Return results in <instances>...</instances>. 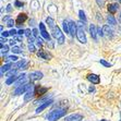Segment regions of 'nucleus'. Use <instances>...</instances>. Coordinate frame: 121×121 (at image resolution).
Here are the masks:
<instances>
[{
	"label": "nucleus",
	"instance_id": "nucleus-5",
	"mask_svg": "<svg viewBox=\"0 0 121 121\" xmlns=\"http://www.w3.org/2000/svg\"><path fill=\"white\" fill-rule=\"evenodd\" d=\"M39 28H40V34H42V36L44 37L45 39H47L48 42H50V36H49V34H48L47 31H46L45 24L40 23V24H39Z\"/></svg>",
	"mask_w": 121,
	"mask_h": 121
},
{
	"label": "nucleus",
	"instance_id": "nucleus-3",
	"mask_svg": "<svg viewBox=\"0 0 121 121\" xmlns=\"http://www.w3.org/2000/svg\"><path fill=\"white\" fill-rule=\"evenodd\" d=\"M76 25H78L76 37H78V39H79L81 43L85 44V43H86V36H85V32H84V28H83V24H82L81 22H78L76 23Z\"/></svg>",
	"mask_w": 121,
	"mask_h": 121
},
{
	"label": "nucleus",
	"instance_id": "nucleus-32",
	"mask_svg": "<svg viewBox=\"0 0 121 121\" xmlns=\"http://www.w3.org/2000/svg\"><path fill=\"white\" fill-rule=\"evenodd\" d=\"M32 33H33V35H34L35 37L38 36V30H37V28H34L33 31H32Z\"/></svg>",
	"mask_w": 121,
	"mask_h": 121
},
{
	"label": "nucleus",
	"instance_id": "nucleus-17",
	"mask_svg": "<svg viewBox=\"0 0 121 121\" xmlns=\"http://www.w3.org/2000/svg\"><path fill=\"white\" fill-rule=\"evenodd\" d=\"M118 3H110L109 6H108V11L110 13H116L117 10H118Z\"/></svg>",
	"mask_w": 121,
	"mask_h": 121
},
{
	"label": "nucleus",
	"instance_id": "nucleus-21",
	"mask_svg": "<svg viewBox=\"0 0 121 121\" xmlns=\"http://www.w3.org/2000/svg\"><path fill=\"white\" fill-rule=\"evenodd\" d=\"M17 79H19V76H12V78H9L8 80H7V84L8 85H10V84H12L13 82H15V81H17Z\"/></svg>",
	"mask_w": 121,
	"mask_h": 121
},
{
	"label": "nucleus",
	"instance_id": "nucleus-23",
	"mask_svg": "<svg viewBox=\"0 0 121 121\" xmlns=\"http://www.w3.org/2000/svg\"><path fill=\"white\" fill-rule=\"evenodd\" d=\"M63 30H65V33L70 34V28H69V23L67 21H63Z\"/></svg>",
	"mask_w": 121,
	"mask_h": 121
},
{
	"label": "nucleus",
	"instance_id": "nucleus-25",
	"mask_svg": "<svg viewBox=\"0 0 121 121\" xmlns=\"http://www.w3.org/2000/svg\"><path fill=\"white\" fill-rule=\"evenodd\" d=\"M11 51L13 52V54H20V52H21V48L17 47V46H14V47H12Z\"/></svg>",
	"mask_w": 121,
	"mask_h": 121
},
{
	"label": "nucleus",
	"instance_id": "nucleus-26",
	"mask_svg": "<svg viewBox=\"0 0 121 121\" xmlns=\"http://www.w3.org/2000/svg\"><path fill=\"white\" fill-rule=\"evenodd\" d=\"M79 15H80V19H81V20H83L85 22V21H86V17H85V13L83 11H82V10H80V12H79Z\"/></svg>",
	"mask_w": 121,
	"mask_h": 121
},
{
	"label": "nucleus",
	"instance_id": "nucleus-11",
	"mask_svg": "<svg viewBox=\"0 0 121 121\" xmlns=\"http://www.w3.org/2000/svg\"><path fill=\"white\" fill-rule=\"evenodd\" d=\"M51 103H52V100H51V99H49V100H47V101H46L45 104L40 105L39 107L37 108V110H36V113H39V112H42L43 110H44V109H46V108H47L48 106H50V105H51Z\"/></svg>",
	"mask_w": 121,
	"mask_h": 121
},
{
	"label": "nucleus",
	"instance_id": "nucleus-43",
	"mask_svg": "<svg viewBox=\"0 0 121 121\" xmlns=\"http://www.w3.org/2000/svg\"><path fill=\"white\" fill-rule=\"evenodd\" d=\"M119 1H120V3H121V0H119Z\"/></svg>",
	"mask_w": 121,
	"mask_h": 121
},
{
	"label": "nucleus",
	"instance_id": "nucleus-30",
	"mask_svg": "<svg viewBox=\"0 0 121 121\" xmlns=\"http://www.w3.org/2000/svg\"><path fill=\"white\" fill-rule=\"evenodd\" d=\"M14 6L17 7V8H21V7L23 6V3H22V2H20L19 0H15V3H14Z\"/></svg>",
	"mask_w": 121,
	"mask_h": 121
},
{
	"label": "nucleus",
	"instance_id": "nucleus-34",
	"mask_svg": "<svg viewBox=\"0 0 121 121\" xmlns=\"http://www.w3.org/2000/svg\"><path fill=\"white\" fill-rule=\"evenodd\" d=\"M9 33H10V35H12V36H14V35H15V34H17V32L15 31V30H13V28H12L11 31L9 32Z\"/></svg>",
	"mask_w": 121,
	"mask_h": 121
},
{
	"label": "nucleus",
	"instance_id": "nucleus-36",
	"mask_svg": "<svg viewBox=\"0 0 121 121\" xmlns=\"http://www.w3.org/2000/svg\"><path fill=\"white\" fill-rule=\"evenodd\" d=\"M9 35H10L9 32H2V34H1V36L2 37H7V36H9Z\"/></svg>",
	"mask_w": 121,
	"mask_h": 121
},
{
	"label": "nucleus",
	"instance_id": "nucleus-7",
	"mask_svg": "<svg viewBox=\"0 0 121 121\" xmlns=\"http://www.w3.org/2000/svg\"><path fill=\"white\" fill-rule=\"evenodd\" d=\"M42 78H43V73H42V72H38V71L33 72V73L30 74V80H31L32 82H33V81H37V80H40Z\"/></svg>",
	"mask_w": 121,
	"mask_h": 121
},
{
	"label": "nucleus",
	"instance_id": "nucleus-27",
	"mask_svg": "<svg viewBox=\"0 0 121 121\" xmlns=\"http://www.w3.org/2000/svg\"><path fill=\"white\" fill-rule=\"evenodd\" d=\"M100 63L103 65H105V67H107V68H110L111 67V63H109V62H107V61H105L104 59H100Z\"/></svg>",
	"mask_w": 121,
	"mask_h": 121
},
{
	"label": "nucleus",
	"instance_id": "nucleus-40",
	"mask_svg": "<svg viewBox=\"0 0 121 121\" xmlns=\"http://www.w3.org/2000/svg\"><path fill=\"white\" fill-rule=\"evenodd\" d=\"M7 11H11V6H8V8H7Z\"/></svg>",
	"mask_w": 121,
	"mask_h": 121
},
{
	"label": "nucleus",
	"instance_id": "nucleus-20",
	"mask_svg": "<svg viewBox=\"0 0 121 121\" xmlns=\"http://www.w3.org/2000/svg\"><path fill=\"white\" fill-rule=\"evenodd\" d=\"M37 56L42 57V58H44V59H46V60H48L49 58H50V55L46 54V52H44V51H39V52H37Z\"/></svg>",
	"mask_w": 121,
	"mask_h": 121
},
{
	"label": "nucleus",
	"instance_id": "nucleus-37",
	"mask_svg": "<svg viewBox=\"0 0 121 121\" xmlns=\"http://www.w3.org/2000/svg\"><path fill=\"white\" fill-rule=\"evenodd\" d=\"M98 34L100 36H104V32H103V28H98Z\"/></svg>",
	"mask_w": 121,
	"mask_h": 121
},
{
	"label": "nucleus",
	"instance_id": "nucleus-29",
	"mask_svg": "<svg viewBox=\"0 0 121 121\" xmlns=\"http://www.w3.org/2000/svg\"><path fill=\"white\" fill-rule=\"evenodd\" d=\"M14 23H15V22H14V21L11 19V20H9L8 22H7V25H8L9 27H12V26L14 25Z\"/></svg>",
	"mask_w": 121,
	"mask_h": 121
},
{
	"label": "nucleus",
	"instance_id": "nucleus-22",
	"mask_svg": "<svg viewBox=\"0 0 121 121\" xmlns=\"http://www.w3.org/2000/svg\"><path fill=\"white\" fill-rule=\"evenodd\" d=\"M107 21L109 24H111V25H116V19L112 17V15H108L107 17Z\"/></svg>",
	"mask_w": 121,
	"mask_h": 121
},
{
	"label": "nucleus",
	"instance_id": "nucleus-2",
	"mask_svg": "<svg viewBox=\"0 0 121 121\" xmlns=\"http://www.w3.org/2000/svg\"><path fill=\"white\" fill-rule=\"evenodd\" d=\"M65 115V109H56V110H52V111H50V112L48 113L47 119H48V121H56L59 118L63 117Z\"/></svg>",
	"mask_w": 121,
	"mask_h": 121
},
{
	"label": "nucleus",
	"instance_id": "nucleus-12",
	"mask_svg": "<svg viewBox=\"0 0 121 121\" xmlns=\"http://www.w3.org/2000/svg\"><path fill=\"white\" fill-rule=\"evenodd\" d=\"M103 32H104V36H108V37H111L112 36V33H113V31L108 25H105L104 27H103Z\"/></svg>",
	"mask_w": 121,
	"mask_h": 121
},
{
	"label": "nucleus",
	"instance_id": "nucleus-15",
	"mask_svg": "<svg viewBox=\"0 0 121 121\" xmlns=\"http://www.w3.org/2000/svg\"><path fill=\"white\" fill-rule=\"evenodd\" d=\"M48 91L47 87H42V86H37L36 88H35V94L36 95H43V94H45L46 92Z\"/></svg>",
	"mask_w": 121,
	"mask_h": 121
},
{
	"label": "nucleus",
	"instance_id": "nucleus-28",
	"mask_svg": "<svg viewBox=\"0 0 121 121\" xmlns=\"http://www.w3.org/2000/svg\"><path fill=\"white\" fill-rule=\"evenodd\" d=\"M17 56H9L7 58V61H17Z\"/></svg>",
	"mask_w": 121,
	"mask_h": 121
},
{
	"label": "nucleus",
	"instance_id": "nucleus-4",
	"mask_svg": "<svg viewBox=\"0 0 121 121\" xmlns=\"http://www.w3.org/2000/svg\"><path fill=\"white\" fill-rule=\"evenodd\" d=\"M32 87H33V84H31V83H25V84L19 86L17 90L14 91V95H21V94H24L25 92H27V91Z\"/></svg>",
	"mask_w": 121,
	"mask_h": 121
},
{
	"label": "nucleus",
	"instance_id": "nucleus-9",
	"mask_svg": "<svg viewBox=\"0 0 121 121\" xmlns=\"http://www.w3.org/2000/svg\"><path fill=\"white\" fill-rule=\"evenodd\" d=\"M87 80L90 82H92L93 84H98L99 82H100V80H99V76L96 75V74H88L87 75Z\"/></svg>",
	"mask_w": 121,
	"mask_h": 121
},
{
	"label": "nucleus",
	"instance_id": "nucleus-39",
	"mask_svg": "<svg viewBox=\"0 0 121 121\" xmlns=\"http://www.w3.org/2000/svg\"><path fill=\"white\" fill-rule=\"evenodd\" d=\"M23 33H25V31H23V30H20V31L17 32V34H20V35H22Z\"/></svg>",
	"mask_w": 121,
	"mask_h": 121
},
{
	"label": "nucleus",
	"instance_id": "nucleus-35",
	"mask_svg": "<svg viewBox=\"0 0 121 121\" xmlns=\"http://www.w3.org/2000/svg\"><path fill=\"white\" fill-rule=\"evenodd\" d=\"M25 35L27 37H31V30H25Z\"/></svg>",
	"mask_w": 121,
	"mask_h": 121
},
{
	"label": "nucleus",
	"instance_id": "nucleus-1",
	"mask_svg": "<svg viewBox=\"0 0 121 121\" xmlns=\"http://www.w3.org/2000/svg\"><path fill=\"white\" fill-rule=\"evenodd\" d=\"M46 22L48 23L49 27L51 28L52 35H54V36L57 38V42L59 43V44H63V42H65V36H63V34L61 33L60 28L58 27V26H56V24H55V21L52 20L51 17H47V19H46Z\"/></svg>",
	"mask_w": 121,
	"mask_h": 121
},
{
	"label": "nucleus",
	"instance_id": "nucleus-13",
	"mask_svg": "<svg viewBox=\"0 0 121 121\" xmlns=\"http://www.w3.org/2000/svg\"><path fill=\"white\" fill-rule=\"evenodd\" d=\"M90 32H91V36L93 37L94 39H96V38H97V33H98V30L96 28V26L94 25V24H92V25L90 26Z\"/></svg>",
	"mask_w": 121,
	"mask_h": 121
},
{
	"label": "nucleus",
	"instance_id": "nucleus-24",
	"mask_svg": "<svg viewBox=\"0 0 121 121\" xmlns=\"http://www.w3.org/2000/svg\"><path fill=\"white\" fill-rule=\"evenodd\" d=\"M15 74H17V70H15V69H12V70H10L8 72L7 76H9V78H12V76H15Z\"/></svg>",
	"mask_w": 121,
	"mask_h": 121
},
{
	"label": "nucleus",
	"instance_id": "nucleus-8",
	"mask_svg": "<svg viewBox=\"0 0 121 121\" xmlns=\"http://www.w3.org/2000/svg\"><path fill=\"white\" fill-rule=\"evenodd\" d=\"M82 119H83V117H82L81 115L74 113V115H71V116H69V117H67L65 121H81Z\"/></svg>",
	"mask_w": 121,
	"mask_h": 121
},
{
	"label": "nucleus",
	"instance_id": "nucleus-6",
	"mask_svg": "<svg viewBox=\"0 0 121 121\" xmlns=\"http://www.w3.org/2000/svg\"><path fill=\"white\" fill-rule=\"evenodd\" d=\"M26 20H27V15H26L25 13H20L17 15L15 23H17V25H21V24H23Z\"/></svg>",
	"mask_w": 121,
	"mask_h": 121
},
{
	"label": "nucleus",
	"instance_id": "nucleus-31",
	"mask_svg": "<svg viewBox=\"0 0 121 121\" xmlns=\"http://www.w3.org/2000/svg\"><path fill=\"white\" fill-rule=\"evenodd\" d=\"M28 49H30L31 52H34V51H35V47H34L33 44H28Z\"/></svg>",
	"mask_w": 121,
	"mask_h": 121
},
{
	"label": "nucleus",
	"instance_id": "nucleus-41",
	"mask_svg": "<svg viewBox=\"0 0 121 121\" xmlns=\"http://www.w3.org/2000/svg\"><path fill=\"white\" fill-rule=\"evenodd\" d=\"M119 21H120V23H121V14H120V17H119Z\"/></svg>",
	"mask_w": 121,
	"mask_h": 121
},
{
	"label": "nucleus",
	"instance_id": "nucleus-42",
	"mask_svg": "<svg viewBox=\"0 0 121 121\" xmlns=\"http://www.w3.org/2000/svg\"><path fill=\"white\" fill-rule=\"evenodd\" d=\"M101 121H107V120H101Z\"/></svg>",
	"mask_w": 121,
	"mask_h": 121
},
{
	"label": "nucleus",
	"instance_id": "nucleus-19",
	"mask_svg": "<svg viewBox=\"0 0 121 121\" xmlns=\"http://www.w3.org/2000/svg\"><path fill=\"white\" fill-rule=\"evenodd\" d=\"M11 67H12V65H10V63H7V65H2V67H1V75L3 74V72H7V71L10 70Z\"/></svg>",
	"mask_w": 121,
	"mask_h": 121
},
{
	"label": "nucleus",
	"instance_id": "nucleus-16",
	"mask_svg": "<svg viewBox=\"0 0 121 121\" xmlns=\"http://www.w3.org/2000/svg\"><path fill=\"white\" fill-rule=\"evenodd\" d=\"M25 80H26V75H25V74H24V73L21 74V75H19L17 81L15 82V85L19 87V86H21V84H22V83H24V82H25Z\"/></svg>",
	"mask_w": 121,
	"mask_h": 121
},
{
	"label": "nucleus",
	"instance_id": "nucleus-10",
	"mask_svg": "<svg viewBox=\"0 0 121 121\" xmlns=\"http://www.w3.org/2000/svg\"><path fill=\"white\" fill-rule=\"evenodd\" d=\"M69 28H70V35L71 36H74V34H76L78 32V27H76V23L74 22H69Z\"/></svg>",
	"mask_w": 121,
	"mask_h": 121
},
{
	"label": "nucleus",
	"instance_id": "nucleus-18",
	"mask_svg": "<svg viewBox=\"0 0 121 121\" xmlns=\"http://www.w3.org/2000/svg\"><path fill=\"white\" fill-rule=\"evenodd\" d=\"M25 63H26L25 60H21V61L17 62V65H14V69H15V70H17V69H22Z\"/></svg>",
	"mask_w": 121,
	"mask_h": 121
},
{
	"label": "nucleus",
	"instance_id": "nucleus-33",
	"mask_svg": "<svg viewBox=\"0 0 121 121\" xmlns=\"http://www.w3.org/2000/svg\"><path fill=\"white\" fill-rule=\"evenodd\" d=\"M96 1H97V3H98V6L100 7H104V0H96Z\"/></svg>",
	"mask_w": 121,
	"mask_h": 121
},
{
	"label": "nucleus",
	"instance_id": "nucleus-14",
	"mask_svg": "<svg viewBox=\"0 0 121 121\" xmlns=\"http://www.w3.org/2000/svg\"><path fill=\"white\" fill-rule=\"evenodd\" d=\"M34 94H35V90H34V87H32V88H30V90L26 92V95H25V97H24V100L25 101H28L30 99L32 98L34 96Z\"/></svg>",
	"mask_w": 121,
	"mask_h": 121
},
{
	"label": "nucleus",
	"instance_id": "nucleus-38",
	"mask_svg": "<svg viewBox=\"0 0 121 121\" xmlns=\"http://www.w3.org/2000/svg\"><path fill=\"white\" fill-rule=\"evenodd\" d=\"M9 44H10V45H12V46H14V45H15V40H13V39L9 40Z\"/></svg>",
	"mask_w": 121,
	"mask_h": 121
}]
</instances>
